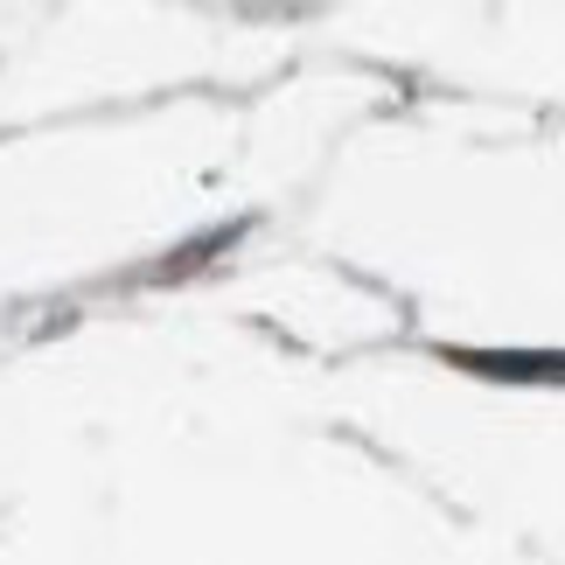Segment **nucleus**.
<instances>
[{
  "label": "nucleus",
  "mask_w": 565,
  "mask_h": 565,
  "mask_svg": "<svg viewBox=\"0 0 565 565\" xmlns=\"http://www.w3.org/2000/svg\"><path fill=\"white\" fill-rule=\"evenodd\" d=\"M454 363H475L489 377H565V356H454Z\"/></svg>",
  "instance_id": "f257e3e1"
}]
</instances>
